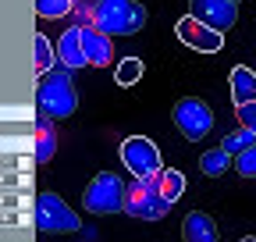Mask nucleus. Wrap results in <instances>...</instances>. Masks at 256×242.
I'll return each mask as SVG.
<instances>
[{"mask_svg":"<svg viewBox=\"0 0 256 242\" xmlns=\"http://www.w3.org/2000/svg\"><path fill=\"white\" fill-rule=\"evenodd\" d=\"M54 64H57V46L40 32L36 36V75L43 78V75H50L54 72Z\"/></svg>","mask_w":256,"mask_h":242,"instance_id":"16","label":"nucleus"},{"mask_svg":"<svg viewBox=\"0 0 256 242\" xmlns=\"http://www.w3.org/2000/svg\"><path fill=\"white\" fill-rule=\"evenodd\" d=\"M182 238L185 242H217V224L210 214H203V210H192V214L182 221Z\"/></svg>","mask_w":256,"mask_h":242,"instance_id":"12","label":"nucleus"},{"mask_svg":"<svg viewBox=\"0 0 256 242\" xmlns=\"http://www.w3.org/2000/svg\"><path fill=\"white\" fill-rule=\"evenodd\" d=\"M146 25V8L139 0H96V28L107 36H132Z\"/></svg>","mask_w":256,"mask_h":242,"instance_id":"1","label":"nucleus"},{"mask_svg":"<svg viewBox=\"0 0 256 242\" xmlns=\"http://www.w3.org/2000/svg\"><path fill=\"white\" fill-rule=\"evenodd\" d=\"M139 78H142V60L139 57H124L121 64L114 68V82L118 86H136Z\"/></svg>","mask_w":256,"mask_h":242,"instance_id":"19","label":"nucleus"},{"mask_svg":"<svg viewBox=\"0 0 256 242\" xmlns=\"http://www.w3.org/2000/svg\"><path fill=\"white\" fill-rule=\"evenodd\" d=\"M232 4H238V0H232Z\"/></svg>","mask_w":256,"mask_h":242,"instance_id":"24","label":"nucleus"},{"mask_svg":"<svg viewBox=\"0 0 256 242\" xmlns=\"http://www.w3.org/2000/svg\"><path fill=\"white\" fill-rule=\"evenodd\" d=\"M54 46H57V64H64L68 72L89 64V60H86V50H82V28H78V25H72L68 32H60V40H57Z\"/></svg>","mask_w":256,"mask_h":242,"instance_id":"10","label":"nucleus"},{"mask_svg":"<svg viewBox=\"0 0 256 242\" xmlns=\"http://www.w3.org/2000/svg\"><path fill=\"white\" fill-rule=\"evenodd\" d=\"M171 121H174V128H178L188 142H200V139H206L210 128H214V110H210L203 100H196V96H185V100L174 104Z\"/></svg>","mask_w":256,"mask_h":242,"instance_id":"5","label":"nucleus"},{"mask_svg":"<svg viewBox=\"0 0 256 242\" xmlns=\"http://www.w3.org/2000/svg\"><path fill=\"white\" fill-rule=\"evenodd\" d=\"M75 11V0H36V14L40 18H64Z\"/></svg>","mask_w":256,"mask_h":242,"instance_id":"20","label":"nucleus"},{"mask_svg":"<svg viewBox=\"0 0 256 242\" xmlns=\"http://www.w3.org/2000/svg\"><path fill=\"white\" fill-rule=\"evenodd\" d=\"M36 228L40 232H78V214L57 192L36 196Z\"/></svg>","mask_w":256,"mask_h":242,"instance_id":"7","label":"nucleus"},{"mask_svg":"<svg viewBox=\"0 0 256 242\" xmlns=\"http://www.w3.org/2000/svg\"><path fill=\"white\" fill-rule=\"evenodd\" d=\"M124 210L139 221H160V218H168L171 203L160 196L156 178H132L124 189Z\"/></svg>","mask_w":256,"mask_h":242,"instance_id":"3","label":"nucleus"},{"mask_svg":"<svg viewBox=\"0 0 256 242\" xmlns=\"http://www.w3.org/2000/svg\"><path fill=\"white\" fill-rule=\"evenodd\" d=\"M228 168H232V154H228V150H220V146L217 150H206V154L200 157V171L210 174V178L214 174H224Z\"/></svg>","mask_w":256,"mask_h":242,"instance_id":"17","label":"nucleus"},{"mask_svg":"<svg viewBox=\"0 0 256 242\" xmlns=\"http://www.w3.org/2000/svg\"><path fill=\"white\" fill-rule=\"evenodd\" d=\"M242 242H256V238H252V235H246V238H242Z\"/></svg>","mask_w":256,"mask_h":242,"instance_id":"23","label":"nucleus"},{"mask_svg":"<svg viewBox=\"0 0 256 242\" xmlns=\"http://www.w3.org/2000/svg\"><path fill=\"white\" fill-rule=\"evenodd\" d=\"M75 4H82V0H75Z\"/></svg>","mask_w":256,"mask_h":242,"instance_id":"25","label":"nucleus"},{"mask_svg":"<svg viewBox=\"0 0 256 242\" xmlns=\"http://www.w3.org/2000/svg\"><path fill=\"white\" fill-rule=\"evenodd\" d=\"M82 206L89 214H118L124 210V186L121 178L110 174V171H100L82 192Z\"/></svg>","mask_w":256,"mask_h":242,"instance_id":"4","label":"nucleus"},{"mask_svg":"<svg viewBox=\"0 0 256 242\" xmlns=\"http://www.w3.org/2000/svg\"><path fill=\"white\" fill-rule=\"evenodd\" d=\"M174 36H178L185 46L200 50V54H217V50L224 46V32H217V28L203 25L200 18H192V14H185V18L174 25Z\"/></svg>","mask_w":256,"mask_h":242,"instance_id":"8","label":"nucleus"},{"mask_svg":"<svg viewBox=\"0 0 256 242\" xmlns=\"http://www.w3.org/2000/svg\"><path fill=\"white\" fill-rule=\"evenodd\" d=\"M188 14L200 18L210 28H217V32H228V28L238 22V8L232 4V0H192Z\"/></svg>","mask_w":256,"mask_h":242,"instance_id":"9","label":"nucleus"},{"mask_svg":"<svg viewBox=\"0 0 256 242\" xmlns=\"http://www.w3.org/2000/svg\"><path fill=\"white\" fill-rule=\"evenodd\" d=\"M82 50H86V60L96 64V68H104V64L114 60V43L100 28H82Z\"/></svg>","mask_w":256,"mask_h":242,"instance_id":"11","label":"nucleus"},{"mask_svg":"<svg viewBox=\"0 0 256 242\" xmlns=\"http://www.w3.org/2000/svg\"><path fill=\"white\" fill-rule=\"evenodd\" d=\"M249 146H256V132H249V128H235V132H228V136L220 139V150H228L232 157L246 154Z\"/></svg>","mask_w":256,"mask_h":242,"instance_id":"18","label":"nucleus"},{"mask_svg":"<svg viewBox=\"0 0 256 242\" xmlns=\"http://www.w3.org/2000/svg\"><path fill=\"white\" fill-rule=\"evenodd\" d=\"M228 86H232V100H235V107H238V104H256V72H252V68H246V64L232 68Z\"/></svg>","mask_w":256,"mask_h":242,"instance_id":"13","label":"nucleus"},{"mask_svg":"<svg viewBox=\"0 0 256 242\" xmlns=\"http://www.w3.org/2000/svg\"><path fill=\"white\" fill-rule=\"evenodd\" d=\"M57 154V128H54V118L40 114L36 121V160L40 164H50Z\"/></svg>","mask_w":256,"mask_h":242,"instance_id":"14","label":"nucleus"},{"mask_svg":"<svg viewBox=\"0 0 256 242\" xmlns=\"http://www.w3.org/2000/svg\"><path fill=\"white\" fill-rule=\"evenodd\" d=\"M156 189H160V196H164L168 203H174V200L185 192V174H182L178 168H160V174H156Z\"/></svg>","mask_w":256,"mask_h":242,"instance_id":"15","label":"nucleus"},{"mask_svg":"<svg viewBox=\"0 0 256 242\" xmlns=\"http://www.w3.org/2000/svg\"><path fill=\"white\" fill-rule=\"evenodd\" d=\"M235 171H238L242 178H256V146H249L246 154L235 157Z\"/></svg>","mask_w":256,"mask_h":242,"instance_id":"21","label":"nucleus"},{"mask_svg":"<svg viewBox=\"0 0 256 242\" xmlns=\"http://www.w3.org/2000/svg\"><path fill=\"white\" fill-rule=\"evenodd\" d=\"M36 100H40V114H46V118H72L78 107V93L72 86V75L68 72L43 75L40 89H36Z\"/></svg>","mask_w":256,"mask_h":242,"instance_id":"2","label":"nucleus"},{"mask_svg":"<svg viewBox=\"0 0 256 242\" xmlns=\"http://www.w3.org/2000/svg\"><path fill=\"white\" fill-rule=\"evenodd\" d=\"M235 118H238V128L256 132V104H238L235 107Z\"/></svg>","mask_w":256,"mask_h":242,"instance_id":"22","label":"nucleus"},{"mask_svg":"<svg viewBox=\"0 0 256 242\" xmlns=\"http://www.w3.org/2000/svg\"><path fill=\"white\" fill-rule=\"evenodd\" d=\"M121 164L136 178H156L160 174V150L146 136H128L121 142Z\"/></svg>","mask_w":256,"mask_h":242,"instance_id":"6","label":"nucleus"}]
</instances>
